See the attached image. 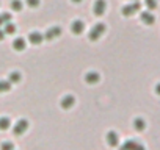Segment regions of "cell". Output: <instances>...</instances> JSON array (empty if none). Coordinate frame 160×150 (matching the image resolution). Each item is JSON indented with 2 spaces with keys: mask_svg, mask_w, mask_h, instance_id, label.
<instances>
[{
  "mask_svg": "<svg viewBox=\"0 0 160 150\" xmlns=\"http://www.w3.org/2000/svg\"><path fill=\"white\" fill-rule=\"evenodd\" d=\"M105 24H96V25H93V28L90 30V33H88V39L90 41H98L99 38H102V35L105 33Z\"/></svg>",
  "mask_w": 160,
  "mask_h": 150,
  "instance_id": "cell-1",
  "label": "cell"
},
{
  "mask_svg": "<svg viewBox=\"0 0 160 150\" xmlns=\"http://www.w3.org/2000/svg\"><path fill=\"white\" fill-rule=\"evenodd\" d=\"M140 2H132L130 5H126V7H122V14L124 16H133L135 13H138L140 11Z\"/></svg>",
  "mask_w": 160,
  "mask_h": 150,
  "instance_id": "cell-2",
  "label": "cell"
},
{
  "mask_svg": "<svg viewBox=\"0 0 160 150\" xmlns=\"http://www.w3.org/2000/svg\"><path fill=\"white\" fill-rule=\"evenodd\" d=\"M27 128H28V122H27L25 119H21V120H18L16 125L13 127V131H14L16 136H21V134H24V133L27 131Z\"/></svg>",
  "mask_w": 160,
  "mask_h": 150,
  "instance_id": "cell-3",
  "label": "cell"
},
{
  "mask_svg": "<svg viewBox=\"0 0 160 150\" xmlns=\"http://www.w3.org/2000/svg\"><path fill=\"white\" fill-rule=\"evenodd\" d=\"M105 10H107L105 0H96L94 5H93V13L96 16H102V14H105Z\"/></svg>",
  "mask_w": 160,
  "mask_h": 150,
  "instance_id": "cell-4",
  "label": "cell"
},
{
  "mask_svg": "<svg viewBox=\"0 0 160 150\" xmlns=\"http://www.w3.org/2000/svg\"><path fill=\"white\" fill-rule=\"evenodd\" d=\"M60 35H61V28H60V27H50V28L46 31V35H42V36H44V39L52 41V39L58 38Z\"/></svg>",
  "mask_w": 160,
  "mask_h": 150,
  "instance_id": "cell-5",
  "label": "cell"
},
{
  "mask_svg": "<svg viewBox=\"0 0 160 150\" xmlns=\"http://www.w3.org/2000/svg\"><path fill=\"white\" fill-rule=\"evenodd\" d=\"M105 139H107V144L110 147H116L119 144V136H118L116 131H108L107 136H105Z\"/></svg>",
  "mask_w": 160,
  "mask_h": 150,
  "instance_id": "cell-6",
  "label": "cell"
},
{
  "mask_svg": "<svg viewBox=\"0 0 160 150\" xmlns=\"http://www.w3.org/2000/svg\"><path fill=\"white\" fill-rule=\"evenodd\" d=\"M83 30H85V24H83L82 21H74V22L71 24V31H72L74 35H82Z\"/></svg>",
  "mask_w": 160,
  "mask_h": 150,
  "instance_id": "cell-7",
  "label": "cell"
},
{
  "mask_svg": "<svg viewBox=\"0 0 160 150\" xmlns=\"http://www.w3.org/2000/svg\"><path fill=\"white\" fill-rule=\"evenodd\" d=\"M28 41H30L33 45H39V44L44 41V36H42L41 33H38V31H32V33L28 35Z\"/></svg>",
  "mask_w": 160,
  "mask_h": 150,
  "instance_id": "cell-8",
  "label": "cell"
},
{
  "mask_svg": "<svg viewBox=\"0 0 160 150\" xmlns=\"http://www.w3.org/2000/svg\"><path fill=\"white\" fill-rule=\"evenodd\" d=\"M74 103H75V99H74L72 96H64V97L61 99V102H60L61 108H64V110H71V108L74 106Z\"/></svg>",
  "mask_w": 160,
  "mask_h": 150,
  "instance_id": "cell-9",
  "label": "cell"
},
{
  "mask_svg": "<svg viewBox=\"0 0 160 150\" xmlns=\"http://www.w3.org/2000/svg\"><path fill=\"white\" fill-rule=\"evenodd\" d=\"M99 80H101V75H99L98 72H88V73L85 75V82L90 83V85H96Z\"/></svg>",
  "mask_w": 160,
  "mask_h": 150,
  "instance_id": "cell-10",
  "label": "cell"
},
{
  "mask_svg": "<svg viewBox=\"0 0 160 150\" xmlns=\"http://www.w3.org/2000/svg\"><path fill=\"white\" fill-rule=\"evenodd\" d=\"M140 19H141V22H143V24H146V25H152V24L155 22V17H154V14H152V13H149V11H144V13H141Z\"/></svg>",
  "mask_w": 160,
  "mask_h": 150,
  "instance_id": "cell-11",
  "label": "cell"
},
{
  "mask_svg": "<svg viewBox=\"0 0 160 150\" xmlns=\"http://www.w3.org/2000/svg\"><path fill=\"white\" fill-rule=\"evenodd\" d=\"M13 47H14V50H18V52L25 50V41H24V38H18V39H14Z\"/></svg>",
  "mask_w": 160,
  "mask_h": 150,
  "instance_id": "cell-12",
  "label": "cell"
},
{
  "mask_svg": "<svg viewBox=\"0 0 160 150\" xmlns=\"http://www.w3.org/2000/svg\"><path fill=\"white\" fill-rule=\"evenodd\" d=\"M137 144H138V142H137L135 139H127V141H126V142L119 147V150H133Z\"/></svg>",
  "mask_w": 160,
  "mask_h": 150,
  "instance_id": "cell-13",
  "label": "cell"
},
{
  "mask_svg": "<svg viewBox=\"0 0 160 150\" xmlns=\"http://www.w3.org/2000/svg\"><path fill=\"white\" fill-rule=\"evenodd\" d=\"M133 128H135L137 131H143V130L146 128V122H144L141 117H137V119L133 120Z\"/></svg>",
  "mask_w": 160,
  "mask_h": 150,
  "instance_id": "cell-14",
  "label": "cell"
},
{
  "mask_svg": "<svg viewBox=\"0 0 160 150\" xmlns=\"http://www.w3.org/2000/svg\"><path fill=\"white\" fill-rule=\"evenodd\" d=\"M21 78H22V77H21V73H19L18 70H14V72H11V73H10L8 82L13 85V83H19V82H21Z\"/></svg>",
  "mask_w": 160,
  "mask_h": 150,
  "instance_id": "cell-15",
  "label": "cell"
},
{
  "mask_svg": "<svg viewBox=\"0 0 160 150\" xmlns=\"http://www.w3.org/2000/svg\"><path fill=\"white\" fill-rule=\"evenodd\" d=\"M10 125H11V120L8 119V117H0V130H8L10 128Z\"/></svg>",
  "mask_w": 160,
  "mask_h": 150,
  "instance_id": "cell-16",
  "label": "cell"
},
{
  "mask_svg": "<svg viewBox=\"0 0 160 150\" xmlns=\"http://www.w3.org/2000/svg\"><path fill=\"white\" fill-rule=\"evenodd\" d=\"M11 89V83L8 80H0V92H8Z\"/></svg>",
  "mask_w": 160,
  "mask_h": 150,
  "instance_id": "cell-17",
  "label": "cell"
},
{
  "mask_svg": "<svg viewBox=\"0 0 160 150\" xmlns=\"http://www.w3.org/2000/svg\"><path fill=\"white\" fill-rule=\"evenodd\" d=\"M5 35H14L16 33V25L13 24V22H8V24H5Z\"/></svg>",
  "mask_w": 160,
  "mask_h": 150,
  "instance_id": "cell-18",
  "label": "cell"
},
{
  "mask_svg": "<svg viewBox=\"0 0 160 150\" xmlns=\"http://www.w3.org/2000/svg\"><path fill=\"white\" fill-rule=\"evenodd\" d=\"M8 22H11V14L10 13H2L0 14V25H5Z\"/></svg>",
  "mask_w": 160,
  "mask_h": 150,
  "instance_id": "cell-19",
  "label": "cell"
},
{
  "mask_svg": "<svg viewBox=\"0 0 160 150\" xmlns=\"http://www.w3.org/2000/svg\"><path fill=\"white\" fill-rule=\"evenodd\" d=\"M11 10H14V11H21L22 10V2L21 0H13L11 2Z\"/></svg>",
  "mask_w": 160,
  "mask_h": 150,
  "instance_id": "cell-20",
  "label": "cell"
},
{
  "mask_svg": "<svg viewBox=\"0 0 160 150\" xmlns=\"http://www.w3.org/2000/svg\"><path fill=\"white\" fill-rule=\"evenodd\" d=\"M144 5L148 7V10H155L157 8V0H144Z\"/></svg>",
  "mask_w": 160,
  "mask_h": 150,
  "instance_id": "cell-21",
  "label": "cell"
},
{
  "mask_svg": "<svg viewBox=\"0 0 160 150\" xmlns=\"http://www.w3.org/2000/svg\"><path fill=\"white\" fill-rule=\"evenodd\" d=\"M0 150H14V144L11 141H5L2 144V147H0Z\"/></svg>",
  "mask_w": 160,
  "mask_h": 150,
  "instance_id": "cell-22",
  "label": "cell"
},
{
  "mask_svg": "<svg viewBox=\"0 0 160 150\" xmlns=\"http://www.w3.org/2000/svg\"><path fill=\"white\" fill-rule=\"evenodd\" d=\"M27 5L30 8H36V7H39V0H27Z\"/></svg>",
  "mask_w": 160,
  "mask_h": 150,
  "instance_id": "cell-23",
  "label": "cell"
},
{
  "mask_svg": "<svg viewBox=\"0 0 160 150\" xmlns=\"http://www.w3.org/2000/svg\"><path fill=\"white\" fill-rule=\"evenodd\" d=\"M133 150H146V148H144V145H143V144H140V142H138V144L135 145V148H133Z\"/></svg>",
  "mask_w": 160,
  "mask_h": 150,
  "instance_id": "cell-24",
  "label": "cell"
},
{
  "mask_svg": "<svg viewBox=\"0 0 160 150\" xmlns=\"http://www.w3.org/2000/svg\"><path fill=\"white\" fill-rule=\"evenodd\" d=\"M155 94H157V96H160V83H157V85H155Z\"/></svg>",
  "mask_w": 160,
  "mask_h": 150,
  "instance_id": "cell-25",
  "label": "cell"
},
{
  "mask_svg": "<svg viewBox=\"0 0 160 150\" xmlns=\"http://www.w3.org/2000/svg\"><path fill=\"white\" fill-rule=\"evenodd\" d=\"M3 36H5V31H3V30H0V41H2V39H5Z\"/></svg>",
  "mask_w": 160,
  "mask_h": 150,
  "instance_id": "cell-26",
  "label": "cell"
},
{
  "mask_svg": "<svg viewBox=\"0 0 160 150\" xmlns=\"http://www.w3.org/2000/svg\"><path fill=\"white\" fill-rule=\"evenodd\" d=\"M72 2H75V3H80V2H82V0H72Z\"/></svg>",
  "mask_w": 160,
  "mask_h": 150,
  "instance_id": "cell-27",
  "label": "cell"
},
{
  "mask_svg": "<svg viewBox=\"0 0 160 150\" xmlns=\"http://www.w3.org/2000/svg\"><path fill=\"white\" fill-rule=\"evenodd\" d=\"M133 2H138V0H133Z\"/></svg>",
  "mask_w": 160,
  "mask_h": 150,
  "instance_id": "cell-28",
  "label": "cell"
}]
</instances>
